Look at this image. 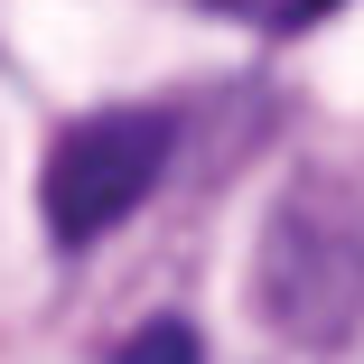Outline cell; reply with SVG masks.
<instances>
[{
    "mask_svg": "<svg viewBox=\"0 0 364 364\" xmlns=\"http://www.w3.org/2000/svg\"><path fill=\"white\" fill-rule=\"evenodd\" d=\"M252 309L280 346L336 355L364 327V205L336 178H289L252 243Z\"/></svg>",
    "mask_w": 364,
    "mask_h": 364,
    "instance_id": "1",
    "label": "cell"
},
{
    "mask_svg": "<svg viewBox=\"0 0 364 364\" xmlns=\"http://www.w3.org/2000/svg\"><path fill=\"white\" fill-rule=\"evenodd\" d=\"M168 159H178V112H159V103H112V112L65 122L47 168H38L47 234L65 252L103 243L122 215H140V196L168 178Z\"/></svg>",
    "mask_w": 364,
    "mask_h": 364,
    "instance_id": "2",
    "label": "cell"
},
{
    "mask_svg": "<svg viewBox=\"0 0 364 364\" xmlns=\"http://www.w3.org/2000/svg\"><path fill=\"white\" fill-rule=\"evenodd\" d=\"M112 364H205V346H196L187 318H150V327H131V336H122Z\"/></svg>",
    "mask_w": 364,
    "mask_h": 364,
    "instance_id": "3",
    "label": "cell"
},
{
    "mask_svg": "<svg viewBox=\"0 0 364 364\" xmlns=\"http://www.w3.org/2000/svg\"><path fill=\"white\" fill-rule=\"evenodd\" d=\"M327 10H346V0H262L271 28H309V19H327Z\"/></svg>",
    "mask_w": 364,
    "mask_h": 364,
    "instance_id": "4",
    "label": "cell"
}]
</instances>
